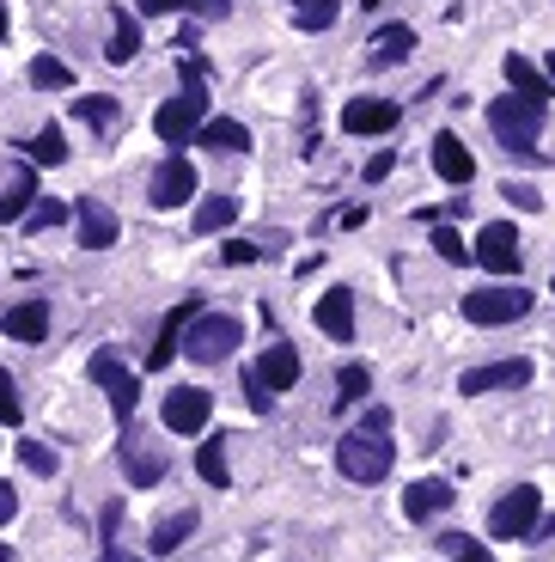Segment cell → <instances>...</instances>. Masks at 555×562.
Returning a JSON list of instances; mask_svg holds the SVG:
<instances>
[{
	"mask_svg": "<svg viewBox=\"0 0 555 562\" xmlns=\"http://www.w3.org/2000/svg\"><path fill=\"white\" fill-rule=\"evenodd\" d=\"M403 110L391 98H348L342 105V135H391Z\"/></svg>",
	"mask_w": 555,
	"mask_h": 562,
	"instance_id": "obj_11",
	"label": "cell"
},
{
	"mask_svg": "<svg viewBox=\"0 0 555 562\" xmlns=\"http://www.w3.org/2000/svg\"><path fill=\"white\" fill-rule=\"evenodd\" d=\"M208 416H214V398L201 386H171L165 391V428L171 435H196V428H208Z\"/></svg>",
	"mask_w": 555,
	"mask_h": 562,
	"instance_id": "obj_9",
	"label": "cell"
},
{
	"mask_svg": "<svg viewBox=\"0 0 555 562\" xmlns=\"http://www.w3.org/2000/svg\"><path fill=\"white\" fill-rule=\"evenodd\" d=\"M238 343H245V325H238V318H226V313H196L177 349H184L196 367H214V361H232V355H238Z\"/></svg>",
	"mask_w": 555,
	"mask_h": 562,
	"instance_id": "obj_2",
	"label": "cell"
},
{
	"mask_svg": "<svg viewBox=\"0 0 555 562\" xmlns=\"http://www.w3.org/2000/svg\"><path fill=\"white\" fill-rule=\"evenodd\" d=\"M294 7H311V0H294Z\"/></svg>",
	"mask_w": 555,
	"mask_h": 562,
	"instance_id": "obj_52",
	"label": "cell"
},
{
	"mask_svg": "<svg viewBox=\"0 0 555 562\" xmlns=\"http://www.w3.org/2000/svg\"><path fill=\"white\" fill-rule=\"evenodd\" d=\"M531 379V361H489V367H470L458 379L464 398H482V391H519Z\"/></svg>",
	"mask_w": 555,
	"mask_h": 562,
	"instance_id": "obj_12",
	"label": "cell"
},
{
	"mask_svg": "<svg viewBox=\"0 0 555 562\" xmlns=\"http://www.w3.org/2000/svg\"><path fill=\"white\" fill-rule=\"evenodd\" d=\"M433 251H440L446 264H464V257H470V245H464V239L452 233V227H440V233H433Z\"/></svg>",
	"mask_w": 555,
	"mask_h": 562,
	"instance_id": "obj_37",
	"label": "cell"
},
{
	"mask_svg": "<svg viewBox=\"0 0 555 562\" xmlns=\"http://www.w3.org/2000/svg\"><path fill=\"white\" fill-rule=\"evenodd\" d=\"M525 313H531V288H477V294H464L470 325H513Z\"/></svg>",
	"mask_w": 555,
	"mask_h": 562,
	"instance_id": "obj_5",
	"label": "cell"
},
{
	"mask_svg": "<svg viewBox=\"0 0 555 562\" xmlns=\"http://www.w3.org/2000/svg\"><path fill=\"white\" fill-rule=\"evenodd\" d=\"M452 562H489V550H482V545H470V538H464V545L452 550Z\"/></svg>",
	"mask_w": 555,
	"mask_h": 562,
	"instance_id": "obj_44",
	"label": "cell"
},
{
	"mask_svg": "<svg viewBox=\"0 0 555 562\" xmlns=\"http://www.w3.org/2000/svg\"><path fill=\"white\" fill-rule=\"evenodd\" d=\"M0 37H7V7H0Z\"/></svg>",
	"mask_w": 555,
	"mask_h": 562,
	"instance_id": "obj_50",
	"label": "cell"
},
{
	"mask_svg": "<svg viewBox=\"0 0 555 562\" xmlns=\"http://www.w3.org/2000/svg\"><path fill=\"white\" fill-rule=\"evenodd\" d=\"M13 514H18V489H13V484H0V526H7Z\"/></svg>",
	"mask_w": 555,
	"mask_h": 562,
	"instance_id": "obj_43",
	"label": "cell"
},
{
	"mask_svg": "<svg viewBox=\"0 0 555 562\" xmlns=\"http://www.w3.org/2000/svg\"><path fill=\"white\" fill-rule=\"evenodd\" d=\"M318 330H324V337H336V343H348V337H355V294H348V288H330V294L318 300Z\"/></svg>",
	"mask_w": 555,
	"mask_h": 562,
	"instance_id": "obj_18",
	"label": "cell"
},
{
	"mask_svg": "<svg viewBox=\"0 0 555 562\" xmlns=\"http://www.w3.org/2000/svg\"><path fill=\"white\" fill-rule=\"evenodd\" d=\"M32 80H37V86H49V93H62V86H74V68L55 62V56H37V62H32Z\"/></svg>",
	"mask_w": 555,
	"mask_h": 562,
	"instance_id": "obj_32",
	"label": "cell"
},
{
	"mask_svg": "<svg viewBox=\"0 0 555 562\" xmlns=\"http://www.w3.org/2000/svg\"><path fill=\"white\" fill-rule=\"evenodd\" d=\"M391 166H397V154H372V159H367V184H385Z\"/></svg>",
	"mask_w": 555,
	"mask_h": 562,
	"instance_id": "obj_41",
	"label": "cell"
},
{
	"mask_svg": "<svg viewBox=\"0 0 555 562\" xmlns=\"http://www.w3.org/2000/svg\"><path fill=\"white\" fill-rule=\"evenodd\" d=\"M123 471H128V484H140V489H153L159 477H165V447H153V440L140 435V428H123Z\"/></svg>",
	"mask_w": 555,
	"mask_h": 562,
	"instance_id": "obj_10",
	"label": "cell"
},
{
	"mask_svg": "<svg viewBox=\"0 0 555 562\" xmlns=\"http://www.w3.org/2000/svg\"><path fill=\"white\" fill-rule=\"evenodd\" d=\"M189 532H196V514H165L153 526V557H165V550H177L189 538Z\"/></svg>",
	"mask_w": 555,
	"mask_h": 562,
	"instance_id": "obj_27",
	"label": "cell"
},
{
	"mask_svg": "<svg viewBox=\"0 0 555 562\" xmlns=\"http://www.w3.org/2000/svg\"><path fill=\"white\" fill-rule=\"evenodd\" d=\"M104 56H110V62H135V56H140V25H135V13H110V44H104Z\"/></svg>",
	"mask_w": 555,
	"mask_h": 562,
	"instance_id": "obj_23",
	"label": "cell"
},
{
	"mask_svg": "<svg viewBox=\"0 0 555 562\" xmlns=\"http://www.w3.org/2000/svg\"><path fill=\"white\" fill-rule=\"evenodd\" d=\"M489 129L501 135L507 154H538V129H543V105H525L519 93L489 98Z\"/></svg>",
	"mask_w": 555,
	"mask_h": 562,
	"instance_id": "obj_3",
	"label": "cell"
},
{
	"mask_svg": "<svg viewBox=\"0 0 555 562\" xmlns=\"http://www.w3.org/2000/svg\"><path fill=\"white\" fill-rule=\"evenodd\" d=\"M489 276H519V227L513 220H489L477 233V251H470Z\"/></svg>",
	"mask_w": 555,
	"mask_h": 562,
	"instance_id": "obj_6",
	"label": "cell"
},
{
	"mask_svg": "<svg viewBox=\"0 0 555 562\" xmlns=\"http://www.w3.org/2000/svg\"><path fill=\"white\" fill-rule=\"evenodd\" d=\"M232 220H238V203H232V196H208V203L196 208V233H220Z\"/></svg>",
	"mask_w": 555,
	"mask_h": 562,
	"instance_id": "obj_28",
	"label": "cell"
},
{
	"mask_svg": "<svg viewBox=\"0 0 555 562\" xmlns=\"http://www.w3.org/2000/svg\"><path fill=\"white\" fill-rule=\"evenodd\" d=\"M531 526H538V489H531V484L507 489V496L489 508V532H494V538H525Z\"/></svg>",
	"mask_w": 555,
	"mask_h": 562,
	"instance_id": "obj_8",
	"label": "cell"
},
{
	"mask_svg": "<svg viewBox=\"0 0 555 562\" xmlns=\"http://www.w3.org/2000/svg\"><path fill=\"white\" fill-rule=\"evenodd\" d=\"M177 7H189L196 19H226L232 13V0H177Z\"/></svg>",
	"mask_w": 555,
	"mask_h": 562,
	"instance_id": "obj_40",
	"label": "cell"
},
{
	"mask_svg": "<svg viewBox=\"0 0 555 562\" xmlns=\"http://www.w3.org/2000/svg\"><path fill=\"white\" fill-rule=\"evenodd\" d=\"M226 447H232V440L220 435V428L196 447V477H208L214 489H226V484H232V477H226Z\"/></svg>",
	"mask_w": 555,
	"mask_h": 562,
	"instance_id": "obj_22",
	"label": "cell"
},
{
	"mask_svg": "<svg viewBox=\"0 0 555 562\" xmlns=\"http://www.w3.org/2000/svg\"><path fill=\"white\" fill-rule=\"evenodd\" d=\"M18 465L37 471V477H55V471H62V453L44 447V440H25V447H18Z\"/></svg>",
	"mask_w": 555,
	"mask_h": 562,
	"instance_id": "obj_30",
	"label": "cell"
},
{
	"mask_svg": "<svg viewBox=\"0 0 555 562\" xmlns=\"http://www.w3.org/2000/svg\"><path fill=\"white\" fill-rule=\"evenodd\" d=\"M25 422V404H18V386L13 374H0V428H18Z\"/></svg>",
	"mask_w": 555,
	"mask_h": 562,
	"instance_id": "obj_35",
	"label": "cell"
},
{
	"mask_svg": "<svg viewBox=\"0 0 555 562\" xmlns=\"http://www.w3.org/2000/svg\"><path fill=\"white\" fill-rule=\"evenodd\" d=\"M360 7H385V0H360Z\"/></svg>",
	"mask_w": 555,
	"mask_h": 562,
	"instance_id": "obj_51",
	"label": "cell"
},
{
	"mask_svg": "<svg viewBox=\"0 0 555 562\" xmlns=\"http://www.w3.org/2000/svg\"><path fill=\"white\" fill-rule=\"evenodd\" d=\"M201 80H208V62H189L184 56V86H201Z\"/></svg>",
	"mask_w": 555,
	"mask_h": 562,
	"instance_id": "obj_45",
	"label": "cell"
},
{
	"mask_svg": "<svg viewBox=\"0 0 555 562\" xmlns=\"http://www.w3.org/2000/svg\"><path fill=\"white\" fill-rule=\"evenodd\" d=\"M245 404H250V410H257V416H262V410L275 404V391L262 386V379H257V374H245Z\"/></svg>",
	"mask_w": 555,
	"mask_h": 562,
	"instance_id": "obj_39",
	"label": "cell"
},
{
	"mask_svg": "<svg viewBox=\"0 0 555 562\" xmlns=\"http://www.w3.org/2000/svg\"><path fill=\"white\" fill-rule=\"evenodd\" d=\"M250 374H257L269 391H294V386H299V349H294V343H269Z\"/></svg>",
	"mask_w": 555,
	"mask_h": 562,
	"instance_id": "obj_16",
	"label": "cell"
},
{
	"mask_svg": "<svg viewBox=\"0 0 555 562\" xmlns=\"http://www.w3.org/2000/svg\"><path fill=\"white\" fill-rule=\"evenodd\" d=\"M409 49H416L409 25H379L372 32V62H409Z\"/></svg>",
	"mask_w": 555,
	"mask_h": 562,
	"instance_id": "obj_25",
	"label": "cell"
},
{
	"mask_svg": "<svg viewBox=\"0 0 555 562\" xmlns=\"http://www.w3.org/2000/svg\"><path fill=\"white\" fill-rule=\"evenodd\" d=\"M367 391H372V374H367V367H360V361H355V367H342V374H336V404H360Z\"/></svg>",
	"mask_w": 555,
	"mask_h": 562,
	"instance_id": "obj_31",
	"label": "cell"
},
{
	"mask_svg": "<svg viewBox=\"0 0 555 562\" xmlns=\"http://www.w3.org/2000/svg\"><path fill=\"white\" fill-rule=\"evenodd\" d=\"M397 422H391L385 404H372L367 416L342 435L336 447V471L348 477V484H385L391 477V453H397V435H391Z\"/></svg>",
	"mask_w": 555,
	"mask_h": 562,
	"instance_id": "obj_1",
	"label": "cell"
},
{
	"mask_svg": "<svg viewBox=\"0 0 555 562\" xmlns=\"http://www.w3.org/2000/svg\"><path fill=\"white\" fill-rule=\"evenodd\" d=\"M98 562H140V557H123V550H110V545H104V557H98Z\"/></svg>",
	"mask_w": 555,
	"mask_h": 562,
	"instance_id": "obj_47",
	"label": "cell"
},
{
	"mask_svg": "<svg viewBox=\"0 0 555 562\" xmlns=\"http://www.w3.org/2000/svg\"><path fill=\"white\" fill-rule=\"evenodd\" d=\"M196 313H201V300H184V306H171V313H165L153 349H147V374H165V367H171V355H177V343H184V330H189V318H196Z\"/></svg>",
	"mask_w": 555,
	"mask_h": 562,
	"instance_id": "obj_14",
	"label": "cell"
},
{
	"mask_svg": "<svg viewBox=\"0 0 555 562\" xmlns=\"http://www.w3.org/2000/svg\"><path fill=\"white\" fill-rule=\"evenodd\" d=\"M74 117H79V123H92V129H110V123H116V98L86 93V98H74Z\"/></svg>",
	"mask_w": 555,
	"mask_h": 562,
	"instance_id": "obj_29",
	"label": "cell"
},
{
	"mask_svg": "<svg viewBox=\"0 0 555 562\" xmlns=\"http://www.w3.org/2000/svg\"><path fill=\"white\" fill-rule=\"evenodd\" d=\"M171 7H177V0H140V13H147V19H159V13H171Z\"/></svg>",
	"mask_w": 555,
	"mask_h": 562,
	"instance_id": "obj_46",
	"label": "cell"
},
{
	"mask_svg": "<svg viewBox=\"0 0 555 562\" xmlns=\"http://www.w3.org/2000/svg\"><path fill=\"white\" fill-rule=\"evenodd\" d=\"M452 508V484H440V477H421V484L403 489V514L409 520H433Z\"/></svg>",
	"mask_w": 555,
	"mask_h": 562,
	"instance_id": "obj_19",
	"label": "cell"
},
{
	"mask_svg": "<svg viewBox=\"0 0 555 562\" xmlns=\"http://www.w3.org/2000/svg\"><path fill=\"white\" fill-rule=\"evenodd\" d=\"M201 123H208V86H184L177 98H165V105L153 110V135L165 140V147H189V140L201 135Z\"/></svg>",
	"mask_w": 555,
	"mask_h": 562,
	"instance_id": "obj_4",
	"label": "cell"
},
{
	"mask_svg": "<svg viewBox=\"0 0 555 562\" xmlns=\"http://www.w3.org/2000/svg\"><path fill=\"white\" fill-rule=\"evenodd\" d=\"M0 330L18 337V343H44V337H49V306H44V300H25V306H13V313L0 318Z\"/></svg>",
	"mask_w": 555,
	"mask_h": 562,
	"instance_id": "obj_20",
	"label": "cell"
},
{
	"mask_svg": "<svg viewBox=\"0 0 555 562\" xmlns=\"http://www.w3.org/2000/svg\"><path fill=\"white\" fill-rule=\"evenodd\" d=\"M220 264H257V245H250V239H226V245H220Z\"/></svg>",
	"mask_w": 555,
	"mask_h": 562,
	"instance_id": "obj_38",
	"label": "cell"
},
{
	"mask_svg": "<svg viewBox=\"0 0 555 562\" xmlns=\"http://www.w3.org/2000/svg\"><path fill=\"white\" fill-rule=\"evenodd\" d=\"M62 220H67V208L49 196V203H32V208H25V233H49V227H62Z\"/></svg>",
	"mask_w": 555,
	"mask_h": 562,
	"instance_id": "obj_34",
	"label": "cell"
},
{
	"mask_svg": "<svg viewBox=\"0 0 555 562\" xmlns=\"http://www.w3.org/2000/svg\"><path fill=\"white\" fill-rule=\"evenodd\" d=\"M507 80H513V93L525 98V105H550V74H543V68H531L525 62V56H507Z\"/></svg>",
	"mask_w": 555,
	"mask_h": 562,
	"instance_id": "obj_21",
	"label": "cell"
},
{
	"mask_svg": "<svg viewBox=\"0 0 555 562\" xmlns=\"http://www.w3.org/2000/svg\"><path fill=\"white\" fill-rule=\"evenodd\" d=\"M294 25H299V32H330V25H336V0H311V7H294Z\"/></svg>",
	"mask_w": 555,
	"mask_h": 562,
	"instance_id": "obj_33",
	"label": "cell"
},
{
	"mask_svg": "<svg viewBox=\"0 0 555 562\" xmlns=\"http://www.w3.org/2000/svg\"><path fill=\"white\" fill-rule=\"evenodd\" d=\"M32 154L44 159V166H62V159H67V140H62V129H44V135H32Z\"/></svg>",
	"mask_w": 555,
	"mask_h": 562,
	"instance_id": "obj_36",
	"label": "cell"
},
{
	"mask_svg": "<svg viewBox=\"0 0 555 562\" xmlns=\"http://www.w3.org/2000/svg\"><path fill=\"white\" fill-rule=\"evenodd\" d=\"M550 288H555V281H550Z\"/></svg>",
	"mask_w": 555,
	"mask_h": 562,
	"instance_id": "obj_53",
	"label": "cell"
},
{
	"mask_svg": "<svg viewBox=\"0 0 555 562\" xmlns=\"http://www.w3.org/2000/svg\"><path fill=\"white\" fill-rule=\"evenodd\" d=\"M433 172L446 178V184H470L477 178V159H470V147L458 135H433Z\"/></svg>",
	"mask_w": 555,
	"mask_h": 562,
	"instance_id": "obj_17",
	"label": "cell"
},
{
	"mask_svg": "<svg viewBox=\"0 0 555 562\" xmlns=\"http://www.w3.org/2000/svg\"><path fill=\"white\" fill-rule=\"evenodd\" d=\"M501 190H507L513 208H538V190H531V184H501Z\"/></svg>",
	"mask_w": 555,
	"mask_h": 562,
	"instance_id": "obj_42",
	"label": "cell"
},
{
	"mask_svg": "<svg viewBox=\"0 0 555 562\" xmlns=\"http://www.w3.org/2000/svg\"><path fill=\"white\" fill-rule=\"evenodd\" d=\"M0 562H18V557H13V550H7V545H0Z\"/></svg>",
	"mask_w": 555,
	"mask_h": 562,
	"instance_id": "obj_49",
	"label": "cell"
},
{
	"mask_svg": "<svg viewBox=\"0 0 555 562\" xmlns=\"http://www.w3.org/2000/svg\"><path fill=\"white\" fill-rule=\"evenodd\" d=\"M92 379L104 386V398H110V410H116V422L135 416V404H140V379L128 374V367L110 355V349H98V355H92Z\"/></svg>",
	"mask_w": 555,
	"mask_h": 562,
	"instance_id": "obj_7",
	"label": "cell"
},
{
	"mask_svg": "<svg viewBox=\"0 0 555 562\" xmlns=\"http://www.w3.org/2000/svg\"><path fill=\"white\" fill-rule=\"evenodd\" d=\"M543 74H550V86H555V49H550V62H543Z\"/></svg>",
	"mask_w": 555,
	"mask_h": 562,
	"instance_id": "obj_48",
	"label": "cell"
},
{
	"mask_svg": "<svg viewBox=\"0 0 555 562\" xmlns=\"http://www.w3.org/2000/svg\"><path fill=\"white\" fill-rule=\"evenodd\" d=\"M201 147H214V154H245L250 147V135H245V123H232V117H214V123H201Z\"/></svg>",
	"mask_w": 555,
	"mask_h": 562,
	"instance_id": "obj_24",
	"label": "cell"
},
{
	"mask_svg": "<svg viewBox=\"0 0 555 562\" xmlns=\"http://www.w3.org/2000/svg\"><path fill=\"white\" fill-rule=\"evenodd\" d=\"M37 203V178L32 172H13V184L0 190V220H25V208Z\"/></svg>",
	"mask_w": 555,
	"mask_h": 562,
	"instance_id": "obj_26",
	"label": "cell"
},
{
	"mask_svg": "<svg viewBox=\"0 0 555 562\" xmlns=\"http://www.w3.org/2000/svg\"><path fill=\"white\" fill-rule=\"evenodd\" d=\"M74 220H79V245H86V251H110V245H116V233H123V227H116V215H110L98 196H79Z\"/></svg>",
	"mask_w": 555,
	"mask_h": 562,
	"instance_id": "obj_15",
	"label": "cell"
},
{
	"mask_svg": "<svg viewBox=\"0 0 555 562\" xmlns=\"http://www.w3.org/2000/svg\"><path fill=\"white\" fill-rule=\"evenodd\" d=\"M189 196H196V166H189V159H165V166L153 172L147 203H153V208H184Z\"/></svg>",
	"mask_w": 555,
	"mask_h": 562,
	"instance_id": "obj_13",
	"label": "cell"
}]
</instances>
